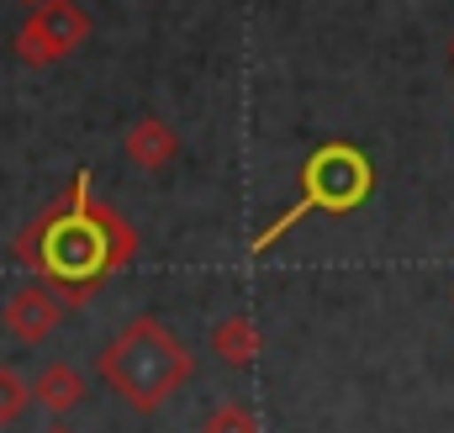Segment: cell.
I'll return each instance as SVG.
<instances>
[{"label": "cell", "instance_id": "6da1fadb", "mask_svg": "<svg viewBox=\"0 0 454 433\" xmlns=\"http://www.w3.org/2000/svg\"><path fill=\"white\" fill-rule=\"evenodd\" d=\"M96 370H101L106 391L121 397L132 413H159L164 402H175V397L191 386L196 359H191V349L180 343L175 327H164L159 318L143 312V318H132V323L101 349Z\"/></svg>", "mask_w": 454, "mask_h": 433}, {"label": "cell", "instance_id": "7a4b0ae2", "mask_svg": "<svg viewBox=\"0 0 454 433\" xmlns=\"http://www.w3.org/2000/svg\"><path fill=\"white\" fill-rule=\"evenodd\" d=\"M370 185H375V169H370V159H364L354 143H323V148L301 164V201H296L291 212H280L259 238H254V254H270L275 238H286L307 212H354V207H364Z\"/></svg>", "mask_w": 454, "mask_h": 433}, {"label": "cell", "instance_id": "3957f363", "mask_svg": "<svg viewBox=\"0 0 454 433\" xmlns=\"http://www.w3.org/2000/svg\"><path fill=\"white\" fill-rule=\"evenodd\" d=\"M85 37H90V16L74 0H37L16 32V53H21V64L48 69L59 59H69Z\"/></svg>", "mask_w": 454, "mask_h": 433}, {"label": "cell", "instance_id": "277c9868", "mask_svg": "<svg viewBox=\"0 0 454 433\" xmlns=\"http://www.w3.org/2000/svg\"><path fill=\"white\" fill-rule=\"evenodd\" d=\"M0 323L5 333L16 338V343H43V338H53L59 323H64V296H59V286L53 280H32V286H21L11 302H5V312H0Z\"/></svg>", "mask_w": 454, "mask_h": 433}, {"label": "cell", "instance_id": "5b68a950", "mask_svg": "<svg viewBox=\"0 0 454 433\" xmlns=\"http://www.w3.org/2000/svg\"><path fill=\"white\" fill-rule=\"evenodd\" d=\"M121 154L137 164V169H164V164H175V154H180V138H175V127L169 122H159V116H137L132 127H127V138H121Z\"/></svg>", "mask_w": 454, "mask_h": 433}, {"label": "cell", "instance_id": "8992f818", "mask_svg": "<svg viewBox=\"0 0 454 433\" xmlns=\"http://www.w3.org/2000/svg\"><path fill=\"white\" fill-rule=\"evenodd\" d=\"M259 349H264V333H259V323L254 318H223V323L212 327V354L223 359V365H232V370H248L254 359H259Z\"/></svg>", "mask_w": 454, "mask_h": 433}, {"label": "cell", "instance_id": "52a82bcc", "mask_svg": "<svg viewBox=\"0 0 454 433\" xmlns=\"http://www.w3.org/2000/svg\"><path fill=\"white\" fill-rule=\"evenodd\" d=\"M32 397L48 407V413H74L80 402H85V375L74 370V365H64V359H53V365H43L37 370V386H32Z\"/></svg>", "mask_w": 454, "mask_h": 433}, {"label": "cell", "instance_id": "ba28073f", "mask_svg": "<svg viewBox=\"0 0 454 433\" xmlns=\"http://www.w3.org/2000/svg\"><path fill=\"white\" fill-rule=\"evenodd\" d=\"M27 402H32V386L21 381V370H11V365H0V429H11V423H21V413H27Z\"/></svg>", "mask_w": 454, "mask_h": 433}, {"label": "cell", "instance_id": "9c48e42d", "mask_svg": "<svg viewBox=\"0 0 454 433\" xmlns=\"http://www.w3.org/2000/svg\"><path fill=\"white\" fill-rule=\"evenodd\" d=\"M207 433H259V418H254V407H243V402H223V407L207 418Z\"/></svg>", "mask_w": 454, "mask_h": 433}, {"label": "cell", "instance_id": "30bf717a", "mask_svg": "<svg viewBox=\"0 0 454 433\" xmlns=\"http://www.w3.org/2000/svg\"><path fill=\"white\" fill-rule=\"evenodd\" d=\"M48 433H69V429H48Z\"/></svg>", "mask_w": 454, "mask_h": 433}, {"label": "cell", "instance_id": "8fae6325", "mask_svg": "<svg viewBox=\"0 0 454 433\" xmlns=\"http://www.w3.org/2000/svg\"><path fill=\"white\" fill-rule=\"evenodd\" d=\"M27 5H37V0H27Z\"/></svg>", "mask_w": 454, "mask_h": 433}]
</instances>
